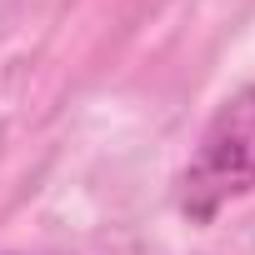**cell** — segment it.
Segmentation results:
<instances>
[{
  "label": "cell",
  "instance_id": "cell-1",
  "mask_svg": "<svg viewBox=\"0 0 255 255\" xmlns=\"http://www.w3.org/2000/svg\"><path fill=\"white\" fill-rule=\"evenodd\" d=\"M240 195H255V85H240L215 105L180 175V210L190 220H210Z\"/></svg>",
  "mask_w": 255,
  "mask_h": 255
}]
</instances>
